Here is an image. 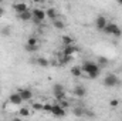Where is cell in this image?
<instances>
[{
  "label": "cell",
  "mask_w": 122,
  "mask_h": 121,
  "mask_svg": "<svg viewBox=\"0 0 122 121\" xmlns=\"http://www.w3.org/2000/svg\"><path fill=\"white\" fill-rule=\"evenodd\" d=\"M81 68L85 74H88V78H97L101 73V67L98 66L97 61H90V60L84 61Z\"/></svg>",
  "instance_id": "obj_1"
},
{
  "label": "cell",
  "mask_w": 122,
  "mask_h": 121,
  "mask_svg": "<svg viewBox=\"0 0 122 121\" xmlns=\"http://www.w3.org/2000/svg\"><path fill=\"white\" fill-rule=\"evenodd\" d=\"M31 14H33V22L36 23V24H40V23H43L46 19H47V16H46V11L43 10V9H33L31 10Z\"/></svg>",
  "instance_id": "obj_2"
},
{
  "label": "cell",
  "mask_w": 122,
  "mask_h": 121,
  "mask_svg": "<svg viewBox=\"0 0 122 121\" xmlns=\"http://www.w3.org/2000/svg\"><path fill=\"white\" fill-rule=\"evenodd\" d=\"M118 84H119V78H118L117 74L111 73V74H107V76H105V78H104V86H105L107 88L117 87Z\"/></svg>",
  "instance_id": "obj_3"
},
{
  "label": "cell",
  "mask_w": 122,
  "mask_h": 121,
  "mask_svg": "<svg viewBox=\"0 0 122 121\" xmlns=\"http://www.w3.org/2000/svg\"><path fill=\"white\" fill-rule=\"evenodd\" d=\"M57 60H58V64H60V66H62V67H65L67 64H70V63L72 61V56L64 54L62 51H60V53L57 54Z\"/></svg>",
  "instance_id": "obj_4"
},
{
  "label": "cell",
  "mask_w": 122,
  "mask_h": 121,
  "mask_svg": "<svg viewBox=\"0 0 122 121\" xmlns=\"http://www.w3.org/2000/svg\"><path fill=\"white\" fill-rule=\"evenodd\" d=\"M51 114H53L54 117H57V118H61V117H64V116H65V108H62L58 103H57V104H53Z\"/></svg>",
  "instance_id": "obj_5"
},
{
  "label": "cell",
  "mask_w": 122,
  "mask_h": 121,
  "mask_svg": "<svg viewBox=\"0 0 122 121\" xmlns=\"http://www.w3.org/2000/svg\"><path fill=\"white\" fill-rule=\"evenodd\" d=\"M9 103H10V104H13V105H20V104L23 103V98H21L20 93L17 91V93L10 94V95H9Z\"/></svg>",
  "instance_id": "obj_6"
},
{
  "label": "cell",
  "mask_w": 122,
  "mask_h": 121,
  "mask_svg": "<svg viewBox=\"0 0 122 121\" xmlns=\"http://www.w3.org/2000/svg\"><path fill=\"white\" fill-rule=\"evenodd\" d=\"M107 23H108V19H107L105 16H98V17L95 19V27H97V30L102 31L104 27L107 26Z\"/></svg>",
  "instance_id": "obj_7"
},
{
  "label": "cell",
  "mask_w": 122,
  "mask_h": 121,
  "mask_svg": "<svg viewBox=\"0 0 122 121\" xmlns=\"http://www.w3.org/2000/svg\"><path fill=\"white\" fill-rule=\"evenodd\" d=\"M13 10L19 14V13H23V11L29 10V6H27V3H24V1H19V3H14V4H13Z\"/></svg>",
  "instance_id": "obj_8"
},
{
  "label": "cell",
  "mask_w": 122,
  "mask_h": 121,
  "mask_svg": "<svg viewBox=\"0 0 122 121\" xmlns=\"http://www.w3.org/2000/svg\"><path fill=\"white\" fill-rule=\"evenodd\" d=\"M72 94H74L75 97L84 98V97L87 95V88H85L84 86H77V87H74V90H72Z\"/></svg>",
  "instance_id": "obj_9"
},
{
  "label": "cell",
  "mask_w": 122,
  "mask_h": 121,
  "mask_svg": "<svg viewBox=\"0 0 122 121\" xmlns=\"http://www.w3.org/2000/svg\"><path fill=\"white\" fill-rule=\"evenodd\" d=\"M62 53H64V54H68V56H74L75 53H78V47H77L75 44L64 46V49H62Z\"/></svg>",
  "instance_id": "obj_10"
},
{
  "label": "cell",
  "mask_w": 122,
  "mask_h": 121,
  "mask_svg": "<svg viewBox=\"0 0 122 121\" xmlns=\"http://www.w3.org/2000/svg\"><path fill=\"white\" fill-rule=\"evenodd\" d=\"M118 27H119L118 24H115V23H112V22H108V23H107V26L104 27V30H102V31H104L105 34H111V36H112V34H114V31L117 30Z\"/></svg>",
  "instance_id": "obj_11"
},
{
  "label": "cell",
  "mask_w": 122,
  "mask_h": 121,
  "mask_svg": "<svg viewBox=\"0 0 122 121\" xmlns=\"http://www.w3.org/2000/svg\"><path fill=\"white\" fill-rule=\"evenodd\" d=\"M19 93H20L23 101H30L33 98V91L30 88H21V90H19Z\"/></svg>",
  "instance_id": "obj_12"
},
{
  "label": "cell",
  "mask_w": 122,
  "mask_h": 121,
  "mask_svg": "<svg viewBox=\"0 0 122 121\" xmlns=\"http://www.w3.org/2000/svg\"><path fill=\"white\" fill-rule=\"evenodd\" d=\"M19 16V20H21V22H29L33 19V14H31V10H26V11H23V13H19L17 14Z\"/></svg>",
  "instance_id": "obj_13"
},
{
  "label": "cell",
  "mask_w": 122,
  "mask_h": 121,
  "mask_svg": "<svg viewBox=\"0 0 122 121\" xmlns=\"http://www.w3.org/2000/svg\"><path fill=\"white\" fill-rule=\"evenodd\" d=\"M46 16H47V19H50L51 22L56 20V19H57V11H56V9H54V7H48V9L46 10Z\"/></svg>",
  "instance_id": "obj_14"
},
{
  "label": "cell",
  "mask_w": 122,
  "mask_h": 121,
  "mask_svg": "<svg viewBox=\"0 0 122 121\" xmlns=\"http://www.w3.org/2000/svg\"><path fill=\"white\" fill-rule=\"evenodd\" d=\"M71 74H72L74 77H82L84 71H82L81 66H72V67H71Z\"/></svg>",
  "instance_id": "obj_15"
},
{
  "label": "cell",
  "mask_w": 122,
  "mask_h": 121,
  "mask_svg": "<svg viewBox=\"0 0 122 121\" xmlns=\"http://www.w3.org/2000/svg\"><path fill=\"white\" fill-rule=\"evenodd\" d=\"M61 43L64 44V46H70V44H75V40L71 37V36H61Z\"/></svg>",
  "instance_id": "obj_16"
},
{
  "label": "cell",
  "mask_w": 122,
  "mask_h": 121,
  "mask_svg": "<svg viewBox=\"0 0 122 121\" xmlns=\"http://www.w3.org/2000/svg\"><path fill=\"white\" fill-rule=\"evenodd\" d=\"M36 64H38L40 67H44V68H46V67L50 66V61L47 60L46 57H37V59H36Z\"/></svg>",
  "instance_id": "obj_17"
},
{
  "label": "cell",
  "mask_w": 122,
  "mask_h": 121,
  "mask_svg": "<svg viewBox=\"0 0 122 121\" xmlns=\"http://www.w3.org/2000/svg\"><path fill=\"white\" fill-rule=\"evenodd\" d=\"M53 26L56 27V29H58V30H62V29H65V23L61 20V19H56V20H53Z\"/></svg>",
  "instance_id": "obj_18"
},
{
  "label": "cell",
  "mask_w": 122,
  "mask_h": 121,
  "mask_svg": "<svg viewBox=\"0 0 122 121\" xmlns=\"http://www.w3.org/2000/svg\"><path fill=\"white\" fill-rule=\"evenodd\" d=\"M64 91V86L62 84H54V87H53V93H54V95H57V94H60Z\"/></svg>",
  "instance_id": "obj_19"
},
{
  "label": "cell",
  "mask_w": 122,
  "mask_h": 121,
  "mask_svg": "<svg viewBox=\"0 0 122 121\" xmlns=\"http://www.w3.org/2000/svg\"><path fill=\"white\" fill-rule=\"evenodd\" d=\"M108 59L107 57H98V60H97V63H98V66L99 67H107L108 66Z\"/></svg>",
  "instance_id": "obj_20"
},
{
  "label": "cell",
  "mask_w": 122,
  "mask_h": 121,
  "mask_svg": "<svg viewBox=\"0 0 122 121\" xmlns=\"http://www.w3.org/2000/svg\"><path fill=\"white\" fill-rule=\"evenodd\" d=\"M24 47H26V50H27L29 53H36V51H38V49H40L38 44H36V46H29V44H26Z\"/></svg>",
  "instance_id": "obj_21"
},
{
  "label": "cell",
  "mask_w": 122,
  "mask_h": 121,
  "mask_svg": "<svg viewBox=\"0 0 122 121\" xmlns=\"http://www.w3.org/2000/svg\"><path fill=\"white\" fill-rule=\"evenodd\" d=\"M19 114H20L21 117H29V116H30V110H29L27 107H21V108L19 110Z\"/></svg>",
  "instance_id": "obj_22"
},
{
  "label": "cell",
  "mask_w": 122,
  "mask_h": 121,
  "mask_svg": "<svg viewBox=\"0 0 122 121\" xmlns=\"http://www.w3.org/2000/svg\"><path fill=\"white\" fill-rule=\"evenodd\" d=\"M72 113H74V116H77V117H84V108H81V107L74 108Z\"/></svg>",
  "instance_id": "obj_23"
},
{
  "label": "cell",
  "mask_w": 122,
  "mask_h": 121,
  "mask_svg": "<svg viewBox=\"0 0 122 121\" xmlns=\"http://www.w3.org/2000/svg\"><path fill=\"white\" fill-rule=\"evenodd\" d=\"M51 110H53V104H50V103L43 104V111H44V113H50V114H51Z\"/></svg>",
  "instance_id": "obj_24"
},
{
  "label": "cell",
  "mask_w": 122,
  "mask_h": 121,
  "mask_svg": "<svg viewBox=\"0 0 122 121\" xmlns=\"http://www.w3.org/2000/svg\"><path fill=\"white\" fill-rule=\"evenodd\" d=\"M26 44H29V46H36V44H38V38H37V37H29Z\"/></svg>",
  "instance_id": "obj_25"
},
{
  "label": "cell",
  "mask_w": 122,
  "mask_h": 121,
  "mask_svg": "<svg viewBox=\"0 0 122 121\" xmlns=\"http://www.w3.org/2000/svg\"><path fill=\"white\" fill-rule=\"evenodd\" d=\"M118 105H119V100H118V98H112V100L109 101V107H111V108H117Z\"/></svg>",
  "instance_id": "obj_26"
},
{
  "label": "cell",
  "mask_w": 122,
  "mask_h": 121,
  "mask_svg": "<svg viewBox=\"0 0 122 121\" xmlns=\"http://www.w3.org/2000/svg\"><path fill=\"white\" fill-rule=\"evenodd\" d=\"M33 110H36V111H43V104H41V103H34V104H33Z\"/></svg>",
  "instance_id": "obj_27"
},
{
  "label": "cell",
  "mask_w": 122,
  "mask_h": 121,
  "mask_svg": "<svg viewBox=\"0 0 122 121\" xmlns=\"http://www.w3.org/2000/svg\"><path fill=\"white\" fill-rule=\"evenodd\" d=\"M112 36H114V37H118V38H119V37L122 36V30H121V27H118L117 30L114 31V34H112Z\"/></svg>",
  "instance_id": "obj_28"
},
{
  "label": "cell",
  "mask_w": 122,
  "mask_h": 121,
  "mask_svg": "<svg viewBox=\"0 0 122 121\" xmlns=\"http://www.w3.org/2000/svg\"><path fill=\"white\" fill-rule=\"evenodd\" d=\"M1 34H3V36H9V34H10V29H9V27L3 29V31H1Z\"/></svg>",
  "instance_id": "obj_29"
},
{
  "label": "cell",
  "mask_w": 122,
  "mask_h": 121,
  "mask_svg": "<svg viewBox=\"0 0 122 121\" xmlns=\"http://www.w3.org/2000/svg\"><path fill=\"white\" fill-rule=\"evenodd\" d=\"M31 1H33V3H36V4H43L46 0H31Z\"/></svg>",
  "instance_id": "obj_30"
},
{
  "label": "cell",
  "mask_w": 122,
  "mask_h": 121,
  "mask_svg": "<svg viewBox=\"0 0 122 121\" xmlns=\"http://www.w3.org/2000/svg\"><path fill=\"white\" fill-rule=\"evenodd\" d=\"M4 13H6V11H4V7H1V6H0V17H1V16H4Z\"/></svg>",
  "instance_id": "obj_31"
},
{
  "label": "cell",
  "mask_w": 122,
  "mask_h": 121,
  "mask_svg": "<svg viewBox=\"0 0 122 121\" xmlns=\"http://www.w3.org/2000/svg\"><path fill=\"white\" fill-rule=\"evenodd\" d=\"M115 1H117L118 4H121V6H122V0H115Z\"/></svg>",
  "instance_id": "obj_32"
},
{
  "label": "cell",
  "mask_w": 122,
  "mask_h": 121,
  "mask_svg": "<svg viewBox=\"0 0 122 121\" xmlns=\"http://www.w3.org/2000/svg\"><path fill=\"white\" fill-rule=\"evenodd\" d=\"M1 1H3V0H0V3H1Z\"/></svg>",
  "instance_id": "obj_33"
},
{
  "label": "cell",
  "mask_w": 122,
  "mask_h": 121,
  "mask_svg": "<svg viewBox=\"0 0 122 121\" xmlns=\"http://www.w3.org/2000/svg\"><path fill=\"white\" fill-rule=\"evenodd\" d=\"M0 93H1V88H0Z\"/></svg>",
  "instance_id": "obj_34"
}]
</instances>
